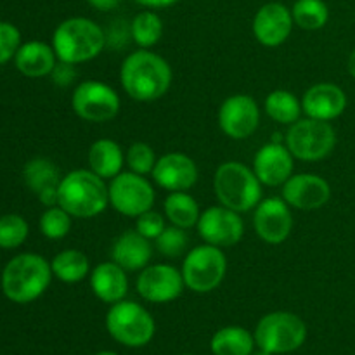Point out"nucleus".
I'll use <instances>...</instances> for the list:
<instances>
[{"instance_id": "dca6fc26", "label": "nucleus", "mask_w": 355, "mask_h": 355, "mask_svg": "<svg viewBox=\"0 0 355 355\" xmlns=\"http://www.w3.org/2000/svg\"><path fill=\"white\" fill-rule=\"evenodd\" d=\"M331 198V186L315 173L291 175L283 184V200L297 210H318Z\"/></svg>"}, {"instance_id": "b1692460", "label": "nucleus", "mask_w": 355, "mask_h": 355, "mask_svg": "<svg viewBox=\"0 0 355 355\" xmlns=\"http://www.w3.org/2000/svg\"><path fill=\"white\" fill-rule=\"evenodd\" d=\"M87 159H89L90 170L103 177L104 180H111L118 173L123 172V151H121L120 144L111 139H99V141L92 142Z\"/></svg>"}, {"instance_id": "c756f323", "label": "nucleus", "mask_w": 355, "mask_h": 355, "mask_svg": "<svg viewBox=\"0 0 355 355\" xmlns=\"http://www.w3.org/2000/svg\"><path fill=\"white\" fill-rule=\"evenodd\" d=\"M23 177L26 186L35 194L42 193L47 187H55L61 182V173L58 166L47 158H35L24 165Z\"/></svg>"}, {"instance_id": "5701e85b", "label": "nucleus", "mask_w": 355, "mask_h": 355, "mask_svg": "<svg viewBox=\"0 0 355 355\" xmlns=\"http://www.w3.org/2000/svg\"><path fill=\"white\" fill-rule=\"evenodd\" d=\"M58 55H55L52 45H47L45 42L31 40L21 45L17 49L14 61H16V68L23 73L24 76L30 78H42V76L51 75Z\"/></svg>"}, {"instance_id": "423d86ee", "label": "nucleus", "mask_w": 355, "mask_h": 355, "mask_svg": "<svg viewBox=\"0 0 355 355\" xmlns=\"http://www.w3.org/2000/svg\"><path fill=\"white\" fill-rule=\"evenodd\" d=\"M106 329L113 340L130 349L148 345L156 333L153 315L137 302L121 300L110 307L106 314Z\"/></svg>"}, {"instance_id": "e433bc0d", "label": "nucleus", "mask_w": 355, "mask_h": 355, "mask_svg": "<svg viewBox=\"0 0 355 355\" xmlns=\"http://www.w3.org/2000/svg\"><path fill=\"white\" fill-rule=\"evenodd\" d=\"M165 217L153 210V208L139 215L137 222H135V231L144 236V238H148L149 241H155L165 231Z\"/></svg>"}, {"instance_id": "a19ab883", "label": "nucleus", "mask_w": 355, "mask_h": 355, "mask_svg": "<svg viewBox=\"0 0 355 355\" xmlns=\"http://www.w3.org/2000/svg\"><path fill=\"white\" fill-rule=\"evenodd\" d=\"M135 2L148 9H165V7L175 6L179 0H135Z\"/></svg>"}, {"instance_id": "2f4dec72", "label": "nucleus", "mask_w": 355, "mask_h": 355, "mask_svg": "<svg viewBox=\"0 0 355 355\" xmlns=\"http://www.w3.org/2000/svg\"><path fill=\"white\" fill-rule=\"evenodd\" d=\"M71 215L59 205L47 208L40 217V231L47 239L58 241L66 238L71 231Z\"/></svg>"}, {"instance_id": "72a5a7b5", "label": "nucleus", "mask_w": 355, "mask_h": 355, "mask_svg": "<svg viewBox=\"0 0 355 355\" xmlns=\"http://www.w3.org/2000/svg\"><path fill=\"white\" fill-rule=\"evenodd\" d=\"M125 163L130 168V172L139 173V175H149V173H153V168L156 165L155 151L146 142H134L127 149Z\"/></svg>"}, {"instance_id": "37998d69", "label": "nucleus", "mask_w": 355, "mask_h": 355, "mask_svg": "<svg viewBox=\"0 0 355 355\" xmlns=\"http://www.w3.org/2000/svg\"><path fill=\"white\" fill-rule=\"evenodd\" d=\"M252 355H274V354H270V352H266V350L259 349V352H253Z\"/></svg>"}, {"instance_id": "a211bd4d", "label": "nucleus", "mask_w": 355, "mask_h": 355, "mask_svg": "<svg viewBox=\"0 0 355 355\" xmlns=\"http://www.w3.org/2000/svg\"><path fill=\"white\" fill-rule=\"evenodd\" d=\"M293 155L284 142H267L253 158V172L267 187L283 186L293 175Z\"/></svg>"}, {"instance_id": "39448f33", "label": "nucleus", "mask_w": 355, "mask_h": 355, "mask_svg": "<svg viewBox=\"0 0 355 355\" xmlns=\"http://www.w3.org/2000/svg\"><path fill=\"white\" fill-rule=\"evenodd\" d=\"M214 191L218 203L243 214L262 201V182L241 162H225L215 170Z\"/></svg>"}, {"instance_id": "f3484780", "label": "nucleus", "mask_w": 355, "mask_h": 355, "mask_svg": "<svg viewBox=\"0 0 355 355\" xmlns=\"http://www.w3.org/2000/svg\"><path fill=\"white\" fill-rule=\"evenodd\" d=\"M293 24L291 10L284 3H263L253 17V35L266 47H279L290 38Z\"/></svg>"}, {"instance_id": "20e7f679", "label": "nucleus", "mask_w": 355, "mask_h": 355, "mask_svg": "<svg viewBox=\"0 0 355 355\" xmlns=\"http://www.w3.org/2000/svg\"><path fill=\"white\" fill-rule=\"evenodd\" d=\"M52 267L37 253H21L3 267L2 291L14 304H31L47 291L52 281Z\"/></svg>"}, {"instance_id": "c03bdc74", "label": "nucleus", "mask_w": 355, "mask_h": 355, "mask_svg": "<svg viewBox=\"0 0 355 355\" xmlns=\"http://www.w3.org/2000/svg\"><path fill=\"white\" fill-rule=\"evenodd\" d=\"M96 355H118V354H114V352H110V350H103V352H97Z\"/></svg>"}, {"instance_id": "412c9836", "label": "nucleus", "mask_w": 355, "mask_h": 355, "mask_svg": "<svg viewBox=\"0 0 355 355\" xmlns=\"http://www.w3.org/2000/svg\"><path fill=\"white\" fill-rule=\"evenodd\" d=\"M90 288L92 293L104 304H116L125 300L128 293L127 270L116 262H103L90 270Z\"/></svg>"}, {"instance_id": "f257e3e1", "label": "nucleus", "mask_w": 355, "mask_h": 355, "mask_svg": "<svg viewBox=\"0 0 355 355\" xmlns=\"http://www.w3.org/2000/svg\"><path fill=\"white\" fill-rule=\"evenodd\" d=\"M172 76L168 61L148 49L128 54L120 68L125 94L141 103L162 99L172 85Z\"/></svg>"}, {"instance_id": "0eeeda50", "label": "nucleus", "mask_w": 355, "mask_h": 355, "mask_svg": "<svg viewBox=\"0 0 355 355\" xmlns=\"http://www.w3.org/2000/svg\"><path fill=\"white\" fill-rule=\"evenodd\" d=\"M255 343L259 349L274 355L290 354L300 349L307 340L304 319L291 312L277 311L266 314L257 324Z\"/></svg>"}, {"instance_id": "c85d7f7f", "label": "nucleus", "mask_w": 355, "mask_h": 355, "mask_svg": "<svg viewBox=\"0 0 355 355\" xmlns=\"http://www.w3.org/2000/svg\"><path fill=\"white\" fill-rule=\"evenodd\" d=\"M163 19L155 12V10H142L132 19L130 35L132 40L141 49L155 47L163 37Z\"/></svg>"}, {"instance_id": "2eb2a0df", "label": "nucleus", "mask_w": 355, "mask_h": 355, "mask_svg": "<svg viewBox=\"0 0 355 355\" xmlns=\"http://www.w3.org/2000/svg\"><path fill=\"white\" fill-rule=\"evenodd\" d=\"M253 229L262 241L269 245H281L290 238L293 229L291 207L283 198H266L257 205Z\"/></svg>"}, {"instance_id": "ea45409f", "label": "nucleus", "mask_w": 355, "mask_h": 355, "mask_svg": "<svg viewBox=\"0 0 355 355\" xmlns=\"http://www.w3.org/2000/svg\"><path fill=\"white\" fill-rule=\"evenodd\" d=\"M87 2H89V6L92 9L101 10V12H107V10L116 9L121 3V0H87Z\"/></svg>"}, {"instance_id": "79ce46f5", "label": "nucleus", "mask_w": 355, "mask_h": 355, "mask_svg": "<svg viewBox=\"0 0 355 355\" xmlns=\"http://www.w3.org/2000/svg\"><path fill=\"white\" fill-rule=\"evenodd\" d=\"M347 68H349V73L355 78V49L352 51V54L349 55V61H347Z\"/></svg>"}, {"instance_id": "ddd939ff", "label": "nucleus", "mask_w": 355, "mask_h": 355, "mask_svg": "<svg viewBox=\"0 0 355 355\" xmlns=\"http://www.w3.org/2000/svg\"><path fill=\"white\" fill-rule=\"evenodd\" d=\"M137 293L151 304H170L182 295V272L170 263H153L137 276Z\"/></svg>"}, {"instance_id": "1a4fd4ad", "label": "nucleus", "mask_w": 355, "mask_h": 355, "mask_svg": "<svg viewBox=\"0 0 355 355\" xmlns=\"http://www.w3.org/2000/svg\"><path fill=\"white\" fill-rule=\"evenodd\" d=\"M186 288L194 293H210L217 290L227 272V259L222 248L214 245L194 246L186 255L180 269Z\"/></svg>"}, {"instance_id": "f03ea898", "label": "nucleus", "mask_w": 355, "mask_h": 355, "mask_svg": "<svg viewBox=\"0 0 355 355\" xmlns=\"http://www.w3.org/2000/svg\"><path fill=\"white\" fill-rule=\"evenodd\" d=\"M58 205L75 218L97 217L110 205V187L103 177L90 168L73 170L61 177Z\"/></svg>"}, {"instance_id": "9b49d317", "label": "nucleus", "mask_w": 355, "mask_h": 355, "mask_svg": "<svg viewBox=\"0 0 355 355\" xmlns=\"http://www.w3.org/2000/svg\"><path fill=\"white\" fill-rule=\"evenodd\" d=\"M110 205L125 217L137 218L155 205V187L146 179L134 172H121L110 182Z\"/></svg>"}, {"instance_id": "473e14b6", "label": "nucleus", "mask_w": 355, "mask_h": 355, "mask_svg": "<svg viewBox=\"0 0 355 355\" xmlns=\"http://www.w3.org/2000/svg\"><path fill=\"white\" fill-rule=\"evenodd\" d=\"M28 222L21 215L9 214L0 217V248L14 250L23 245L28 238Z\"/></svg>"}, {"instance_id": "7ed1b4c3", "label": "nucleus", "mask_w": 355, "mask_h": 355, "mask_svg": "<svg viewBox=\"0 0 355 355\" xmlns=\"http://www.w3.org/2000/svg\"><path fill=\"white\" fill-rule=\"evenodd\" d=\"M107 45L106 31L89 17H68L52 35V49L59 61L80 64L96 59Z\"/></svg>"}, {"instance_id": "9d476101", "label": "nucleus", "mask_w": 355, "mask_h": 355, "mask_svg": "<svg viewBox=\"0 0 355 355\" xmlns=\"http://www.w3.org/2000/svg\"><path fill=\"white\" fill-rule=\"evenodd\" d=\"M71 107L82 120L90 123H104L113 120L120 111V96L107 83L99 80H85L73 90Z\"/></svg>"}, {"instance_id": "4c0bfd02", "label": "nucleus", "mask_w": 355, "mask_h": 355, "mask_svg": "<svg viewBox=\"0 0 355 355\" xmlns=\"http://www.w3.org/2000/svg\"><path fill=\"white\" fill-rule=\"evenodd\" d=\"M51 76H52V80H54V83H58V85H61V87L71 85L76 78L75 64L59 61L58 64L54 66V69H52Z\"/></svg>"}, {"instance_id": "f8f14e48", "label": "nucleus", "mask_w": 355, "mask_h": 355, "mask_svg": "<svg viewBox=\"0 0 355 355\" xmlns=\"http://www.w3.org/2000/svg\"><path fill=\"white\" fill-rule=\"evenodd\" d=\"M196 227L205 243L218 248L238 245L245 234V222L241 215L224 205L210 207L201 211Z\"/></svg>"}, {"instance_id": "aec40b11", "label": "nucleus", "mask_w": 355, "mask_h": 355, "mask_svg": "<svg viewBox=\"0 0 355 355\" xmlns=\"http://www.w3.org/2000/svg\"><path fill=\"white\" fill-rule=\"evenodd\" d=\"M347 107V94L335 83H315L302 99V110L309 118L331 121L342 116Z\"/></svg>"}, {"instance_id": "6ab92c4d", "label": "nucleus", "mask_w": 355, "mask_h": 355, "mask_svg": "<svg viewBox=\"0 0 355 355\" xmlns=\"http://www.w3.org/2000/svg\"><path fill=\"white\" fill-rule=\"evenodd\" d=\"M151 175L156 186L173 193V191H189L198 182L200 172L194 159L184 153H166L156 159Z\"/></svg>"}, {"instance_id": "c9c22d12", "label": "nucleus", "mask_w": 355, "mask_h": 355, "mask_svg": "<svg viewBox=\"0 0 355 355\" xmlns=\"http://www.w3.org/2000/svg\"><path fill=\"white\" fill-rule=\"evenodd\" d=\"M21 47V33L12 23L0 21V64L16 55L17 49Z\"/></svg>"}, {"instance_id": "4468645a", "label": "nucleus", "mask_w": 355, "mask_h": 355, "mask_svg": "<svg viewBox=\"0 0 355 355\" xmlns=\"http://www.w3.org/2000/svg\"><path fill=\"white\" fill-rule=\"evenodd\" d=\"M260 123V107L252 96L234 94L222 103L218 110V127L234 141L253 135Z\"/></svg>"}, {"instance_id": "cd10ccee", "label": "nucleus", "mask_w": 355, "mask_h": 355, "mask_svg": "<svg viewBox=\"0 0 355 355\" xmlns=\"http://www.w3.org/2000/svg\"><path fill=\"white\" fill-rule=\"evenodd\" d=\"M266 113L269 114V118H272L274 121L281 125H291L295 121L300 120L302 114V101H298V97L293 92L284 89L272 90L269 96L266 97Z\"/></svg>"}, {"instance_id": "7c9ffc66", "label": "nucleus", "mask_w": 355, "mask_h": 355, "mask_svg": "<svg viewBox=\"0 0 355 355\" xmlns=\"http://www.w3.org/2000/svg\"><path fill=\"white\" fill-rule=\"evenodd\" d=\"M291 16L298 28L315 31L326 26L329 19V9L324 0H297L291 7Z\"/></svg>"}, {"instance_id": "393cba45", "label": "nucleus", "mask_w": 355, "mask_h": 355, "mask_svg": "<svg viewBox=\"0 0 355 355\" xmlns=\"http://www.w3.org/2000/svg\"><path fill=\"white\" fill-rule=\"evenodd\" d=\"M255 336L241 326H225L211 336L210 349L214 355H252Z\"/></svg>"}, {"instance_id": "a878e982", "label": "nucleus", "mask_w": 355, "mask_h": 355, "mask_svg": "<svg viewBox=\"0 0 355 355\" xmlns=\"http://www.w3.org/2000/svg\"><path fill=\"white\" fill-rule=\"evenodd\" d=\"M165 217L172 225L180 229H191L200 220V205L186 191H173L166 196L165 205Z\"/></svg>"}, {"instance_id": "4be33fe9", "label": "nucleus", "mask_w": 355, "mask_h": 355, "mask_svg": "<svg viewBox=\"0 0 355 355\" xmlns=\"http://www.w3.org/2000/svg\"><path fill=\"white\" fill-rule=\"evenodd\" d=\"M153 257V246L148 238L137 231H125L114 239L111 248V259L125 270H142L149 266Z\"/></svg>"}, {"instance_id": "6e6552de", "label": "nucleus", "mask_w": 355, "mask_h": 355, "mask_svg": "<svg viewBox=\"0 0 355 355\" xmlns=\"http://www.w3.org/2000/svg\"><path fill=\"white\" fill-rule=\"evenodd\" d=\"M284 144L293 158L302 162H319L331 155L336 146V132L329 121L300 118L290 125Z\"/></svg>"}, {"instance_id": "a18cd8bd", "label": "nucleus", "mask_w": 355, "mask_h": 355, "mask_svg": "<svg viewBox=\"0 0 355 355\" xmlns=\"http://www.w3.org/2000/svg\"><path fill=\"white\" fill-rule=\"evenodd\" d=\"M184 355H191V354H184Z\"/></svg>"}, {"instance_id": "bb28decb", "label": "nucleus", "mask_w": 355, "mask_h": 355, "mask_svg": "<svg viewBox=\"0 0 355 355\" xmlns=\"http://www.w3.org/2000/svg\"><path fill=\"white\" fill-rule=\"evenodd\" d=\"M52 274L66 284H75L90 276L89 257L80 250H62L52 259Z\"/></svg>"}, {"instance_id": "f704fd0d", "label": "nucleus", "mask_w": 355, "mask_h": 355, "mask_svg": "<svg viewBox=\"0 0 355 355\" xmlns=\"http://www.w3.org/2000/svg\"><path fill=\"white\" fill-rule=\"evenodd\" d=\"M156 250H158L162 255L168 257V259H175V257L182 255L187 248V239L186 229H180L177 225H168L165 227V231L155 239Z\"/></svg>"}, {"instance_id": "58836bf2", "label": "nucleus", "mask_w": 355, "mask_h": 355, "mask_svg": "<svg viewBox=\"0 0 355 355\" xmlns=\"http://www.w3.org/2000/svg\"><path fill=\"white\" fill-rule=\"evenodd\" d=\"M37 196L44 207H47V208L55 207V205H58V186L47 187V189H44L42 193H38Z\"/></svg>"}]
</instances>
